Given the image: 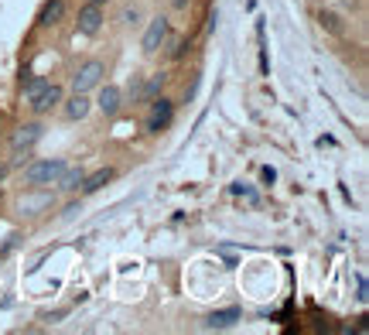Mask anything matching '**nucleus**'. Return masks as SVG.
Returning <instances> with one entry per match:
<instances>
[{
  "label": "nucleus",
  "instance_id": "obj_1",
  "mask_svg": "<svg viewBox=\"0 0 369 335\" xmlns=\"http://www.w3.org/2000/svg\"><path fill=\"white\" fill-rule=\"evenodd\" d=\"M65 168H69V164H65L62 158L35 161V164H28V168H24V181H28V185H35V188H45V185H55Z\"/></svg>",
  "mask_w": 369,
  "mask_h": 335
},
{
  "label": "nucleus",
  "instance_id": "obj_2",
  "mask_svg": "<svg viewBox=\"0 0 369 335\" xmlns=\"http://www.w3.org/2000/svg\"><path fill=\"white\" fill-rule=\"evenodd\" d=\"M41 137H45V127H41L38 120H35V123H24V127H18V130H14V137H11L14 161L21 164V161H24V154H28V151H31V147H35Z\"/></svg>",
  "mask_w": 369,
  "mask_h": 335
},
{
  "label": "nucleus",
  "instance_id": "obj_3",
  "mask_svg": "<svg viewBox=\"0 0 369 335\" xmlns=\"http://www.w3.org/2000/svg\"><path fill=\"white\" fill-rule=\"evenodd\" d=\"M103 76H106V65L99 59H89L79 65V72L72 76V89L76 93H89V89H96L99 82H103Z\"/></svg>",
  "mask_w": 369,
  "mask_h": 335
},
{
  "label": "nucleus",
  "instance_id": "obj_4",
  "mask_svg": "<svg viewBox=\"0 0 369 335\" xmlns=\"http://www.w3.org/2000/svg\"><path fill=\"white\" fill-rule=\"evenodd\" d=\"M175 120V103L164 96H154L151 99V113H147V134H161L168 130V123Z\"/></svg>",
  "mask_w": 369,
  "mask_h": 335
},
{
  "label": "nucleus",
  "instance_id": "obj_5",
  "mask_svg": "<svg viewBox=\"0 0 369 335\" xmlns=\"http://www.w3.org/2000/svg\"><path fill=\"white\" fill-rule=\"evenodd\" d=\"M168 31H171V24H168V18L164 14H157L151 24H147V31H144V41H140V48L147 52V55H154L157 48L164 45V38H168Z\"/></svg>",
  "mask_w": 369,
  "mask_h": 335
},
{
  "label": "nucleus",
  "instance_id": "obj_6",
  "mask_svg": "<svg viewBox=\"0 0 369 335\" xmlns=\"http://www.w3.org/2000/svg\"><path fill=\"white\" fill-rule=\"evenodd\" d=\"M103 21H106V14H103V7H96V4H86L82 11H79V35H99V28H103Z\"/></svg>",
  "mask_w": 369,
  "mask_h": 335
},
{
  "label": "nucleus",
  "instance_id": "obj_7",
  "mask_svg": "<svg viewBox=\"0 0 369 335\" xmlns=\"http://www.w3.org/2000/svg\"><path fill=\"white\" fill-rule=\"evenodd\" d=\"M62 103V86H55V82H48V86H45V89H41L38 96L31 99V110H35V113H48V110H55V106H59Z\"/></svg>",
  "mask_w": 369,
  "mask_h": 335
},
{
  "label": "nucleus",
  "instance_id": "obj_8",
  "mask_svg": "<svg viewBox=\"0 0 369 335\" xmlns=\"http://www.w3.org/2000/svg\"><path fill=\"white\" fill-rule=\"evenodd\" d=\"M62 103H65L62 110H65V117H69V120H86V117H89V110H93V99H89V93H72V96L62 99Z\"/></svg>",
  "mask_w": 369,
  "mask_h": 335
},
{
  "label": "nucleus",
  "instance_id": "obj_9",
  "mask_svg": "<svg viewBox=\"0 0 369 335\" xmlns=\"http://www.w3.org/2000/svg\"><path fill=\"white\" fill-rule=\"evenodd\" d=\"M96 106L103 110V113H106V117H117L120 106H123V93H120L117 86H103V89H99Z\"/></svg>",
  "mask_w": 369,
  "mask_h": 335
},
{
  "label": "nucleus",
  "instance_id": "obj_10",
  "mask_svg": "<svg viewBox=\"0 0 369 335\" xmlns=\"http://www.w3.org/2000/svg\"><path fill=\"white\" fill-rule=\"evenodd\" d=\"M62 18H65V0H48V4L41 7L38 24H41V28H55Z\"/></svg>",
  "mask_w": 369,
  "mask_h": 335
},
{
  "label": "nucleus",
  "instance_id": "obj_11",
  "mask_svg": "<svg viewBox=\"0 0 369 335\" xmlns=\"http://www.w3.org/2000/svg\"><path fill=\"white\" fill-rule=\"evenodd\" d=\"M239 318H243L239 308H222V312H212V315L205 318V329H229V325H236Z\"/></svg>",
  "mask_w": 369,
  "mask_h": 335
},
{
  "label": "nucleus",
  "instance_id": "obj_12",
  "mask_svg": "<svg viewBox=\"0 0 369 335\" xmlns=\"http://www.w3.org/2000/svg\"><path fill=\"white\" fill-rule=\"evenodd\" d=\"M110 178H113V168H96L89 178H82V185H79V188H82L86 195H93V192H99V188L110 181Z\"/></svg>",
  "mask_w": 369,
  "mask_h": 335
},
{
  "label": "nucleus",
  "instance_id": "obj_13",
  "mask_svg": "<svg viewBox=\"0 0 369 335\" xmlns=\"http://www.w3.org/2000/svg\"><path fill=\"white\" fill-rule=\"evenodd\" d=\"M164 72H157V76H151L147 82H140V93H137V103H144V99H154L161 96V89H164Z\"/></svg>",
  "mask_w": 369,
  "mask_h": 335
},
{
  "label": "nucleus",
  "instance_id": "obj_14",
  "mask_svg": "<svg viewBox=\"0 0 369 335\" xmlns=\"http://www.w3.org/2000/svg\"><path fill=\"white\" fill-rule=\"evenodd\" d=\"M82 168H65V171H62V178L59 181H55V185H59L62 192H76L79 185H82Z\"/></svg>",
  "mask_w": 369,
  "mask_h": 335
},
{
  "label": "nucleus",
  "instance_id": "obj_15",
  "mask_svg": "<svg viewBox=\"0 0 369 335\" xmlns=\"http://www.w3.org/2000/svg\"><path fill=\"white\" fill-rule=\"evenodd\" d=\"M45 86H48V79H45V76H31V79L24 82V99L31 103V99H35L41 89H45Z\"/></svg>",
  "mask_w": 369,
  "mask_h": 335
},
{
  "label": "nucleus",
  "instance_id": "obj_16",
  "mask_svg": "<svg viewBox=\"0 0 369 335\" xmlns=\"http://www.w3.org/2000/svg\"><path fill=\"white\" fill-rule=\"evenodd\" d=\"M318 21H322V28H329V31H335V35H342L339 14H331V11H322V14H318Z\"/></svg>",
  "mask_w": 369,
  "mask_h": 335
},
{
  "label": "nucleus",
  "instance_id": "obj_17",
  "mask_svg": "<svg viewBox=\"0 0 369 335\" xmlns=\"http://www.w3.org/2000/svg\"><path fill=\"white\" fill-rule=\"evenodd\" d=\"M123 21H127V24H137V21H140V11H137V7H127V11H123Z\"/></svg>",
  "mask_w": 369,
  "mask_h": 335
},
{
  "label": "nucleus",
  "instance_id": "obj_18",
  "mask_svg": "<svg viewBox=\"0 0 369 335\" xmlns=\"http://www.w3.org/2000/svg\"><path fill=\"white\" fill-rule=\"evenodd\" d=\"M233 195H250V198H253V192L246 188V185H243V181H236V185H233Z\"/></svg>",
  "mask_w": 369,
  "mask_h": 335
},
{
  "label": "nucleus",
  "instance_id": "obj_19",
  "mask_svg": "<svg viewBox=\"0 0 369 335\" xmlns=\"http://www.w3.org/2000/svg\"><path fill=\"white\" fill-rule=\"evenodd\" d=\"M171 4H175L178 11H185V7H188V0H171Z\"/></svg>",
  "mask_w": 369,
  "mask_h": 335
},
{
  "label": "nucleus",
  "instance_id": "obj_20",
  "mask_svg": "<svg viewBox=\"0 0 369 335\" xmlns=\"http://www.w3.org/2000/svg\"><path fill=\"white\" fill-rule=\"evenodd\" d=\"M89 4H96V7H106V4H110V0H89Z\"/></svg>",
  "mask_w": 369,
  "mask_h": 335
}]
</instances>
